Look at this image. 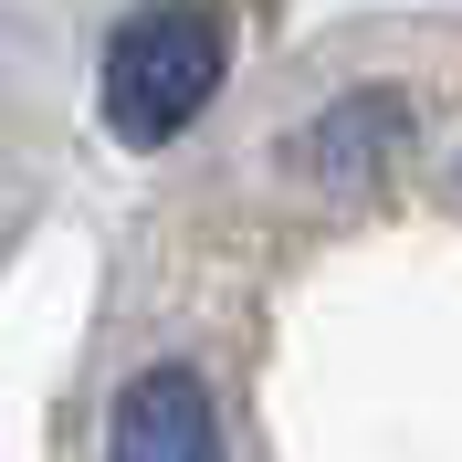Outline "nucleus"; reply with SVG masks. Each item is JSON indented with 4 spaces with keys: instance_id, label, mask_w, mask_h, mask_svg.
Masks as SVG:
<instances>
[{
    "instance_id": "f257e3e1",
    "label": "nucleus",
    "mask_w": 462,
    "mask_h": 462,
    "mask_svg": "<svg viewBox=\"0 0 462 462\" xmlns=\"http://www.w3.org/2000/svg\"><path fill=\"white\" fill-rule=\"evenodd\" d=\"M221 74H231V32L210 11H126L106 42V126L126 147H169L221 95Z\"/></svg>"
},
{
    "instance_id": "f03ea898",
    "label": "nucleus",
    "mask_w": 462,
    "mask_h": 462,
    "mask_svg": "<svg viewBox=\"0 0 462 462\" xmlns=\"http://www.w3.org/2000/svg\"><path fill=\"white\" fill-rule=\"evenodd\" d=\"M106 462H221V420H210V389H200L189 368H137L126 389H116Z\"/></svg>"
},
{
    "instance_id": "7ed1b4c3",
    "label": "nucleus",
    "mask_w": 462,
    "mask_h": 462,
    "mask_svg": "<svg viewBox=\"0 0 462 462\" xmlns=\"http://www.w3.org/2000/svg\"><path fill=\"white\" fill-rule=\"evenodd\" d=\"M400 137H410L400 95H337L326 116H305V126L284 137V169L326 179V189H357V179H378L389 158H400Z\"/></svg>"
}]
</instances>
